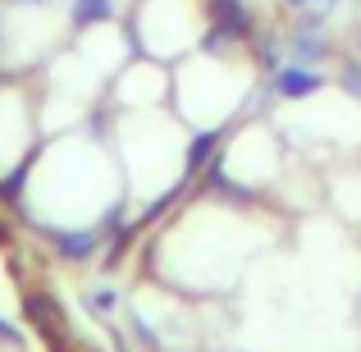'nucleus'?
I'll use <instances>...</instances> for the list:
<instances>
[{
    "label": "nucleus",
    "instance_id": "7",
    "mask_svg": "<svg viewBox=\"0 0 361 352\" xmlns=\"http://www.w3.org/2000/svg\"><path fill=\"white\" fill-rule=\"evenodd\" d=\"M343 87L353 92V97H361V69H357V64H348V69H343Z\"/></svg>",
    "mask_w": 361,
    "mask_h": 352
},
{
    "label": "nucleus",
    "instance_id": "2",
    "mask_svg": "<svg viewBox=\"0 0 361 352\" xmlns=\"http://www.w3.org/2000/svg\"><path fill=\"white\" fill-rule=\"evenodd\" d=\"M320 83H325V78H320L311 64H298V60H293V64H283V69H279L274 92H279V97H288V101H302V97H316Z\"/></svg>",
    "mask_w": 361,
    "mask_h": 352
},
{
    "label": "nucleus",
    "instance_id": "8",
    "mask_svg": "<svg viewBox=\"0 0 361 352\" xmlns=\"http://www.w3.org/2000/svg\"><path fill=\"white\" fill-rule=\"evenodd\" d=\"M288 9H311V0H283Z\"/></svg>",
    "mask_w": 361,
    "mask_h": 352
},
{
    "label": "nucleus",
    "instance_id": "5",
    "mask_svg": "<svg viewBox=\"0 0 361 352\" xmlns=\"http://www.w3.org/2000/svg\"><path fill=\"white\" fill-rule=\"evenodd\" d=\"M51 243L64 261H87L97 252V229H51Z\"/></svg>",
    "mask_w": 361,
    "mask_h": 352
},
{
    "label": "nucleus",
    "instance_id": "6",
    "mask_svg": "<svg viewBox=\"0 0 361 352\" xmlns=\"http://www.w3.org/2000/svg\"><path fill=\"white\" fill-rule=\"evenodd\" d=\"M0 344H5V348H18V344H23L18 325H14V320H5V316H0Z\"/></svg>",
    "mask_w": 361,
    "mask_h": 352
},
{
    "label": "nucleus",
    "instance_id": "3",
    "mask_svg": "<svg viewBox=\"0 0 361 352\" xmlns=\"http://www.w3.org/2000/svg\"><path fill=\"white\" fill-rule=\"evenodd\" d=\"M211 14H215V37H220V42L252 32V9H247V0H211Z\"/></svg>",
    "mask_w": 361,
    "mask_h": 352
},
{
    "label": "nucleus",
    "instance_id": "9",
    "mask_svg": "<svg viewBox=\"0 0 361 352\" xmlns=\"http://www.w3.org/2000/svg\"><path fill=\"white\" fill-rule=\"evenodd\" d=\"M357 51H361V37H357Z\"/></svg>",
    "mask_w": 361,
    "mask_h": 352
},
{
    "label": "nucleus",
    "instance_id": "4",
    "mask_svg": "<svg viewBox=\"0 0 361 352\" xmlns=\"http://www.w3.org/2000/svg\"><path fill=\"white\" fill-rule=\"evenodd\" d=\"M316 23H320V14H311V23L288 37V55L298 64H316V60H325V51H329V42L316 32Z\"/></svg>",
    "mask_w": 361,
    "mask_h": 352
},
{
    "label": "nucleus",
    "instance_id": "1",
    "mask_svg": "<svg viewBox=\"0 0 361 352\" xmlns=\"http://www.w3.org/2000/svg\"><path fill=\"white\" fill-rule=\"evenodd\" d=\"M32 142V110L23 92H14V78H0V174L27 160Z\"/></svg>",
    "mask_w": 361,
    "mask_h": 352
}]
</instances>
